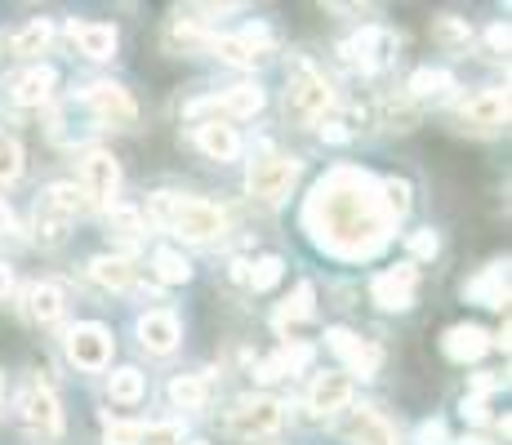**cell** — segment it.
I'll return each mask as SVG.
<instances>
[{
    "mask_svg": "<svg viewBox=\"0 0 512 445\" xmlns=\"http://www.w3.org/2000/svg\"><path fill=\"white\" fill-rule=\"evenodd\" d=\"M27 312H32V321L41 325H58L63 321V290L58 285H36L32 294H27Z\"/></svg>",
    "mask_w": 512,
    "mask_h": 445,
    "instance_id": "cell-26",
    "label": "cell"
},
{
    "mask_svg": "<svg viewBox=\"0 0 512 445\" xmlns=\"http://www.w3.org/2000/svg\"><path fill=\"white\" fill-rule=\"evenodd\" d=\"M90 276L103 290H134V281H139V267L130 259H121V254H98L90 263Z\"/></svg>",
    "mask_w": 512,
    "mask_h": 445,
    "instance_id": "cell-23",
    "label": "cell"
},
{
    "mask_svg": "<svg viewBox=\"0 0 512 445\" xmlns=\"http://www.w3.org/2000/svg\"><path fill=\"white\" fill-rule=\"evenodd\" d=\"M187 445H205V441H187Z\"/></svg>",
    "mask_w": 512,
    "mask_h": 445,
    "instance_id": "cell-46",
    "label": "cell"
},
{
    "mask_svg": "<svg viewBox=\"0 0 512 445\" xmlns=\"http://www.w3.org/2000/svg\"><path fill=\"white\" fill-rule=\"evenodd\" d=\"M330 339V348L348 361V370L352 374H361V379H374L379 374V365H383V352L374 348V343H366V339H357L352 330H343V325H334V330L326 334Z\"/></svg>",
    "mask_w": 512,
    "mask_h": 445,
    "instance_id": "cell-13",
    "label": "cell"
},
{
    "mask_svg": "<svg viewBox=\"0 0 512 445\" xmlns=\"http://www.w3.org/2000/svg\"><path fill=\"white\" fill-rule=\"evenodd\" d=\"M116 187H121V165L112 161V152H90L81 161V196H90V205H112Z\"/></svg>",
    "mask_w": 512,
    "mask_h": 445,
    "instance_id": "cell-11",
    "label": "cell"
},
{
    "mask_svg": "<svg viewBox=\"0 0 512 445\" xmlns=\"http://www.w3.org/2000/svg\"><path fill=\"white\" fill-rule=\"evenodd\" d=\"M308 405H312L317 414H339V410H348V405H352V374H343V370L317 374V383H312V392H308Z\"/></svg>",
    "mask_w": 512,
    "mask_h": 445,
    "instance_id": "cell-18",
    "label": "cell"
},
{
    "mask_svg": "<svg viewBox=\"0 0 512 445\" xmlns=\"http://www.w3.org/2000/svg\"><path fill=\"white\" fill-rule=\"evenodd\" d=\"M112 227L121 236H139L143 232V214L130 210V205H112Z\"/></svg>",
    "mask_w": 512,
    "mask_h": 445,
    "instance_id": "cell-39",
    "label": "cell"
},
{
    "mask_svg": "<svg viewBox=\"0 0 512 445\" xmlns=\"http://www.w3.org/2000/svg\"><path fill=\"white\" fill-rule=\"evenodd\" d=\"M437 36L446 45H455V49H464L472 41V32H468V23L464 18H437Z\"/></svg>",
    "mask_w": 512,
    "mask_h": 445,
    "instance_id": "cell-37",
    "label": "cell"
},
{
    "mask_svg": "<svg viewBox=\"0 0 512 445\" xmlns=\"http://www.w3.org/2000/svg\"><path fill=\"white\" fill-rule=\"evenodd\" d=\"M18 419H23V428L41 441L63 437V405H58V397L49 388H41V383H32V388L23 392V401H18Z\"/></svg>",
    "mask_w": 512,
    "mask_h": 445,
    "instance_id": "cell-6",
    "label": "cell"
},
{
    "mask_svg": "<svg viewBox=\"0 0 512 445\" xmlns=\"http://www.w3.org/2000/svg\"><path fill=\"white\" fill-rule=\"evenodd\" d=\"M72 41L81 45L85 58H112L116 54V27L112 23H85V18H72Z\"/></svg>",
    "mask_w": 512,
    "mask_h": 445,
    "instance_id": "cell-22",
    "label": "cell"
},
{
    "mask_svg": "<svg viewBox=\"0 0 512 445\" xmlns=\"http://www.w3.org/2000/svg\"><path fill=\"white\" fill-rule=\"evenodd\" d=\"M294 178H299V156L268 152V156H259V161L250 165V174H245V187H250L254 201H263V205H281V201H285V192L294 187Z\"/></svg>",
    "mask_w": 512,
    "mask_h": 445,
    "instance_id": "cell-4",
    "label": "cell"
},
{
    "mask_svg": "<svg viewBox=\"0 0 512 445\" xmlns=\"http://www.w3.org/2000/svg\"><path fill=\"white\" fill-rule=\"evenodd\" d=\"M152 219L165 227V232L183 236V241H219L228 232V214L210 201H196V196H174V192H156L152 196Z\"/></svg>",
    "mask_w": 512,
    "mask_h": 445,
    "instance_id": "cell-2",
    "label": "cell"
},
{
    "mask_svg": "<svg viewBox=\"0 0 512 445\" xmlns=\"http://www.w3.org/2000/svg\"><path fill=\"white\" fill-rule=\"evenodd\" d=\"M455 89V76L446 72V67H419L415 76H410V98H441Z\"/></svg>",
    "mask_w": 512,
    "mask_h": 445,
    "instance_id": "cell-28",
    "label": "cell"
},
{
    "mask_svg": "<svg viewBox=\"0 0 512 445\" xmlns=\"http://www.w3.org/2000/svg\"><path fill=\"white\" fill-rule=\"evenodd\" d=\"M406 250H410V259H432V254H437V232H432V227L410 232L406 236Z\"/></svg>",
    "mask_w": 512,
    "mask_h": 445,
    "instance_id": "cell-38",
    "label": "cell"
},
{
    "mask_svg": "<svg viewBox=\"0 0 512 445\" xmlns=\"http://www.w3.org/2000/svg\"><path fill=\"white\" fill-rule=\"evenodd\" d=\"M415 285H419V272L415 263H397V267H383L379 276L370 281V299L379 303L383 312H406L415 303Z\"/></svg>",
    "mask_w": 512,
    "mask_h": 445,
    "instance_id": "cell-8",
    "label": "cell"
},
{
    "mask_svg": "<svg viewBox=\"0 0 512 445\" xmlns=\"http://www.w3.org/2000/svg\"><path fill=\"white\" fill-rule=\"evenodd\" d=\"M379 196H383V210L392 214V223L410 210V183L406 178H379Z\"/></svg>",
    "mask_w": 512,
    "mask_h": 445,
    "instance_id": "cell-33",
    "label": "cell"
},
{
    "mask_svg": "<svg viewBox=\"0 0 512 445\" xmlns=\"http://www.w3.org/2000/svg\"><path fill=\"white\" fill-rule=\"evenodd\" d=\"M54 85H58V72L54 67H27V72H18V76H9V103H18V107H41L49 94H54Z\"/></svg>",
    "mask_w": 512,
    "mask_h": 445,
    "instance_id": "cell-17",
    "label": "cell"
},
{
    "mask_svg": "<svg viewBox=\"0 0 512 445\" xmlns=\"http://www.w3.org/2000/svg\"><path fill=\"white\" fill-rule=\"evenodd\" d=\"M14 232V210L5 205V196H0V236H9Z\"/></svg>",
    "mask_w": 512,
    "mask_h": 445,
    "instance_id": "cell-42",
    "label": "cell"
},
{
    "mask_svg": "<svg viewBox=\"0 0 512 445\" xmlns=\"http://www.w3.org/2000/svg\"><path fill=\"white\" fill-rule=\"evenodd\" d=\"M312 299H317V290H312V281H299V290H294V299H285L277 316H272V325L277 330H290V325H299V321H308L312 316Z\"/></svg>",
    "mask_w": 512,
    "mask_h": 445,
    "instance_id": "cell-27",
    "label": "cell"
},
{
    "mask_svg": "<svg viewBox=\"0 0 512 445\" xmlns=\"http://www.w3.org/2000/svg\"><path fill=\"white\" fill-rule=\"evenodd\" d=\"M9 285H14V276H9V267L0 263V299H5V294H9Z\"/></svg>",
    "mask_w": 512,
    "mask_h": 445,
    "instance_id": "cell-43",
    "label": "cell"
},
{
    "mask_svg": "<svg viewBox=\"0 0 512 445\" xmlns=\"http://www.w3.org/2000/svg\"><path fill=\"white\" fill-rule=\"evenodd\" d=\"M303 227H308L317 250L361 263L388 250L397 223L383 210L379 178L357 170V165H334L330 174L312 183L308 201H303Z\"/></svg>",
    "mask_w": 512,
    "mask_h": 445,
    "instance_id": "cell-1",
    "label": "cell"
},
{
    "mask_svg": "<svg viewBox=\"0 0 512 445\" xmlns=\"http://www.w3.org/2000/svg\"><path fill=\"white\" fill-rule=\"evenodd\" d=\"M459 121L468 130H499V125H508V89H481L477 98L464 103Z\"/></svg>",
    "mask_w": 512,
    "mask_h": 445,
    "instance_id": "cell-16",
    "label": "cell"
},
{
    "mask_svg": "<svg viewBox=\"0 0 512 445\" xmlns=\"http://www.w3.org/2000/svg\"><path fill=\"white\" fill-rule=\"evenodd\" d=\"M196 147H201L210 161H236V156H241V134L223 121H201L196 125Z\"/></svg>",
    "mask_w": 512,
    "mask_h": 445,
    "instance_id": "cell-21",
    "label": "cell"
},
{
    "mask_svg": "<svg viewBox=\"0 0 512 445\" xmlns=\"http://www.w3.org/2000/svg\"><path fill=\"white\" fill-rule=\"evenodd\" d=\"M41 205L45 210H54V214H63V219H72L76 210H81V187H72V183H54L49 192L41 196Z\"/></svg>",
    "mask_w": 512,
    "mask_h": 445,
    "instance_id": "cell-32",
    "label": "cell"
},
{
    "mask_svg": "<svg viewBox=\"0 0 512 445\" xmlns=\"http://www.w3.org/2000/svg\"><path fill=\"white\" fill-rule=\"evenodd\" d=\"M415 441L419 445H450V432H446V423H441V419H423L419 432H415Z\"/></svg>",
    "mask_w": 512,
    "mask_h": 445,
    "instance_id": "cell-40",
    "label": "cell"
},
{
    "mask_svg": "<svg viewBox=\"0 0 512 445\" xmlns=\"http://www.w3.org/2000/svg\"><path fill=\"white\" fill-rule=\"evenodd\" d=\"M450 445H490L486 437H459V441H450Z\"/></svg>",
    "mask_w": 512,
    "mask_h": 445,
    "instance_id": "cell-44",
    "label": "cell"
},
{
    "mask_svg": "<svg viewBox=\"0 0 512 445\" xmlns=\"http://www.w3.org/2000/svg\"><path fill=\"white\" fill-rule=\"evenodd\" d=\"M281 423H285V410L272 397H245L228 414V432L236 441H268L281 432Z\"/></svg>",
    "mask_w": 512,
    "mask_h": 445,
    "instance_id": "cell-5",
    "label": "cell"
},
{
    "mask_svg": "<svg viewBox=\"0 0 512 445\" xmlns=\"http://www.w3.org/2000/svg\"><path fill=\"white\" fill-rule=\"evenodd\" d=\"M281 276H285V263L277 259V254H268V259H259V263L250 267V272H245V281H250V290L263 294V290H272Z\"/></svg>",
    "mask_w": 512,
    "mask_h": 445,
    "instance_id": "cell-34",
    "label": "cell"
},
{
    "mask_svg": "<svg viewBox=\"0 0 512 445\" xmlns=\"http://www.w3.org/2000/svg\"><path fill=\"white\" fill-rule=\"evenodd\" d=\"M103 441H107V445H143V441H147V428H143V423L103 419Z\"/></svg>",
    "mask_w": 512,
    "mask_h": 445,
    "instance_id": "cell-35",
    "label": "cell"
},
{
    "mask_svg": "<svg viewBox=\"0 0 512 445\" xmlns=\"http://www.w3.org/2000/svg\"><path fill=\"white\" fill-rule=\"evenodd\" d=\"M18 174H23V147L0 134V183H14Z\"/></svg>",
    "mask_w": 512,
    "mask_h": 445,
    "instance_id": "cell-36",
    "label": "cell"
},
{
    "mask_svg": "<svg viewBox=\"0 0 512 445\" xmlns=\"http://www.w3.org/2000/svg\"><path fill=\"white\" fill-rule=\"evenodd\" d=\"M139 339H143V348H147V352L170 356V352L183 343V325H179V316H174L170 308L143 312V316H139Z\"/></svg>",
    "mask_w": 512,
    "mask_h": 445,
    "instance_id": "cell-14",
    "label": "cell"
},
{
    "mask_svg": "<svg viewBox=\"0 0 512 445\" xmlns=\"http://www.w3.org/2000/svg\"><path fill=\"white\" fill-rule=\"evenodd\" d=\"M205 397H210V388H205L201 374H179V379L170 383V401L179 405V410H201Z\"/></svg>",
    "mask_w": 512,
    "mask_h": 445,
    "instance_id": "cell-30",
    "label": "cell"
},
{
    "mask_svg": "<svg viewBox=\"0 0 512 445\" xmlns=\"http://www.w3.org/2000/svg\"><path fill=\"white\" fill-rule=\"evenodd\" d=\"M49 41H54V27H49V18H32L27 27H18V32L9 36L5 49L14 58H32V54H41V49H49Z\"/></svg>",
    "mask_w": 512,
    "mask_h": 445,
    "instance_id": "cell-25",
    "label": "cell"
},
{
    "mask_svg": "<svg viewBox=\"0 0 512 445\" xmlns=\"http://www.w3.org/2000/svg\"><path fill=\"white\" fill-rule=\"evenodd\" d=\"M308 361H312V348H308V343H285L277 356H268V361L259 365V379L272 383V379H285V374H299Z\"/></svg>",
    "mask_w": 512,
    "mask_h": 445,
    "instance_id": "cell-24",
    "label": "cell"
},
{
    "mask_svg": "<svg viewBox=\"0 0 512 445\" xmlns=\"http://www.w3.org/2000/svg\"><path fill=\"white\" fill-rule=\"evenodd\" d=\"M330 107H334L330 81L308 63V58H299V63H294V72H290V89H285V112H290L294 121L312 125V121H326Z\"/></svg>",
    "mask_w": 512,
    "mask_h": 445,
    "instance_id": "cell-3",
    "label": "cell"
},
{
    "mask_svg": "<svg viewBox=\"0 0 512 445\" xmlns=\"http://www.w3.org/2000/svg\"><path fill=\"white\" fill-rule=\"evenodd\" d=\"M85 103H90V112L103 125H112V130H130V125L139 121V103L130 98V89H121L112 81H98L85 89Z\"/></svg>",
    "mask_w": 512,
    "mask_h": 445,
    "instance_id": "cell-7",
    "label": "cell"
},
{
    "mask_svg": "<svg viewBox=\"0 0 512 445\" xmlns=\"http://www.w3.org/2000/svg\"><path fill=\"white\" fill-rule=\"evenodd\" d=\"M205 112H219V116H259L263 112V89L259 85H232L228 94L201 98V103L187 107V116H205Z\"/></svg>",
    "mask_w": 512,
    "mask_h": 445,
    "instance_id": "cell-12",
    "label": "cell"
},
{
    "mask_svg": "<svg viewBox=\"0 0 512 445\" xmlns=\"http://www.w3.org/2000/svg\"><path fill=\"white\" fill-rule=\"evenodd\" d=\"M486 348H490V334L481 330V325H450V330L441 334V352H446L450 361H459V365L477 361Z\"/></svg>",
    "mask_w": 512,
    "mask_h": 445,
    "instance_id": "cell-20",
    "label": "cell"
},
{
    "mask_svg": "<svg viewBox=\"0 0 512 445\" xmlns=\"http://www.w3.org/2000/svg\"><path fill=\"white\" fill-rule=\"evenodd\" d=\"M152 272L161 276L165 285H187L192 281V263H187L179 250H156L152 254Z\"/></svg>",
    "mask_w": 512,
    "mask_h": 445,
    "instance_id": "cell-31",
    "label": "cell"
},
{
    "mask_svg": "<svg viewBox=\"0 0 512 445\" xmlns=\"http://www.w3.org/2000/svg\"><path fill=\"white\" fill-rule=\"evenodd\" d=\"M343 54H348L361 72H379V67H388L392 54H397V32H388V27H361V36H352V41L343 45Z\"/></svg>",
    "mask_w": 512,
    "mask_h": 445,
    "instance_id": "cell-10",
    "label": "cell"
},
{
    "mask_svg": "<svg viewBox=\"0 0 512 445\" xmlns=\"http://www.w3.org/2000/svg\"><path fill=\"white\" fill-rule=\"evenodd\" d=\"M343 432H348L352 445H401L397 441V428H392V423L383 419L374 405H357V410H348V423H343Z\"/></svg>",
    "mask_w": 512,
    "mask_h": 445,
    "instance_id": "cell-15",
    "label": "cell"
},
{
    "mask_svg": "<svg viewBox=\"0 0 512 445\" xmlns=\"http://www.w3.org/2000/svg\"><path fill=\"white\" fill-rule=\"evenodd\" d=\"M107 392H112L116 405H139L143 392H147V379L134 370V365H125V370H116L112 379H107Z\"/></svg>",
    "mask_w": 512,
    "mask_h": 445,
    "instance_id": "cell-29",
    "label": "cell"
},
{
    "mask_svg": "<svg viewBox=\"0 0 512 445\" xmlns=\"http://www.w3.org/2000/svg\"><path fill=\"white\" fill-rule=\"evenodd\" d=\"M67 356H72V365H81V370H107V365H112V334L94 321L72 325V330H67Z\"/></svg>",
    "mask_w": 512,
    "mask_h": 445,
    "instance_id": "cell-9",
    "label": "cell"
},
{
    "mask_svg": "<svg viewBox=\"0 0 512 445\" xmlns=\"http://www.w3.org/2000/svg\"><path fill=\"white\" fill-rule=\"evenodd\" d=\"M486 45L495 49V54H504V49H508V23H495V27H490V32H486Z\"/></svg>",
    "mask_w": 512,
    "mask_h": 445,
    "instance_id": "cell-41",
    "label": "cell"
},
{
    "mask_svg": "<svg viewBox=\"0 0 512 445\" xmlns=\"http://www.w3.org/2000/svg\"><path fill=\"white\" fill-rule=\"evenodd\" d=\"M464 299L481 303V308H504L508 303V263H490L481 276L464 285Z\"/></svg>",
    "mask_w": 512,
    "mask_h": 445,
    "instance_id": "cell-19",
    "label": "cell"
},
{
    "mask_svg": "<svg viewBox=\"0 0 512 445\" xmlns=\"http://www.w3.org/2000/svg\"><path fill=\"white\" fill-rule=\"evenodd\" d=\"M0 401H5V379H0Z\"/></svg>",
    "mask_w": 512,
    "mask_h": 445,
    "instance_id": "cell-45",
    "label": "cell"
}]
</instances>
